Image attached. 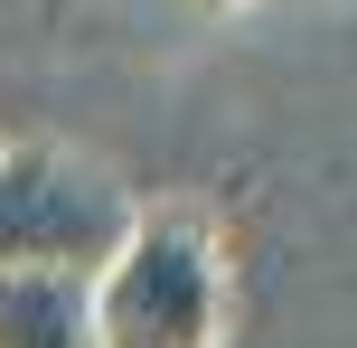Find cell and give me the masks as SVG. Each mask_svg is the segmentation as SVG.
<instances>
[{"label":"cell","mask_w":357,"mask_h":348,"mask_svg":"<svg viewBox=\"0 0 357 348\" xmlns=\"http://www.w3.org/2000/svg\"><path fill=\"white\" fill-rule=\"evenodd\" d=\"M94 348H216L226 339V255L178 207H132L123 245L85 273Z\"/></svg>","instance_id":"obj_1"},{"label":"cell","mask_w":357,"mask_h":348,"mask_svg":"<svg viewBox=\"0 0 357 348\" xmlns=\"http://www.w3.org/2000/svg\"><path fill=\"white\" fill-rule=\"evenodd\" d=\"M132 226V188L113 169L75 160L56 142L0 151V273L47 264V273H94Z\"/></svg>","instance_id":"obj_2"},{"label":"cell","mask_w":357,"mask_h":348,"mask_svg":"<svg viewBox=\"0 0 357 348\" xmlns=\"http://www.w3.org/2000/svg\"><path fill=\"white\" fill-rule=\"evenodd\" d=\"M0 348H94L85 273L10 264V273H0Z\"/></svg>","instance_id":"obj_3"},{"label":"cell","mask_w":357,"mask_h":348,"mask_svg":"<svg viewBox=\"0 0 357 348\" xmlns=\"http://www.w3.org/2000/svg\"><path fill=\"white\" fill-rule=\"evenodd\" d=\"M197 10H235V0H197Z\"/></svg>","instance_id":"obj_4"}]
</instances>
